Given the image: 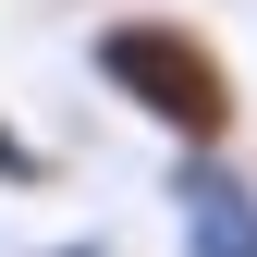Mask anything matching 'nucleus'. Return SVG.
Returning a JSON list of instances; mask_svg holds the SVG:
<instances>
[{
	"label": "nucleus",
	"mask_w": 257,
	"mask_h": 257,
	"mask_svg": "<svg viewBox=\"0 0 257 257\" xmlns=\"http://www.w3.org/2000/svg\"><path fill=\"white\" fill-rule=\"evenodd\" d=\"M184 257H257V196L233 172H196V184H184Z\"/></svg>",
	"instance_id": "nucleus-2"
},
{
	"label": "nucleus",
	"mask_w": 257,
	"mask_h": 257,
	"mask_svg": "<svg viewBox=\"0 0 257 257\" xmlns=\"http://www.w3.org/2000/svg\"><path fill=\"white\" fill-rule=\"evenodd\" d=\"M98 74L159 122V135H184V147H220V135H233V74H220V49L196 37V25H172V13L98 25Z\"/></svg>",
	"instance_id": "nucleus-1"
}]
</instances>
